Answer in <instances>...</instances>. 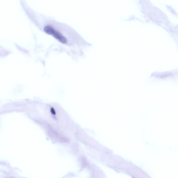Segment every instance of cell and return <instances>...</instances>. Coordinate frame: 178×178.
<instances>
[{"label":"cell","mask_w":178,"mask_h":178,"mask_svg":"<svg viewBox=\"0 0 178 178\" xmlns=\"http://www.w3.org/2000/svg\"><path fill=\"white\" fill-rule=\"evenodd\" d=\"M44 30L46 34L53 36L63 44H65L67 42V40L65 36L52 26L46 25L44 27Z\"/></svg>","instance_id":"obj_1"},{"label":"cell","mask_w":178,"mask_h":178,"mask_svg":"<svg viewBox=\"0 0 178 178\" xmlns=\"http://www.w3.org/2000/svg\"><path fill=\"white\" fill-rule=\"evenodd\" d=\"M51 112L53 115H55L56 114V112L55 111L54 108H53V107H52L51 108Z\"/></svg>","instance_id":"obj_2"}]
</instances>
